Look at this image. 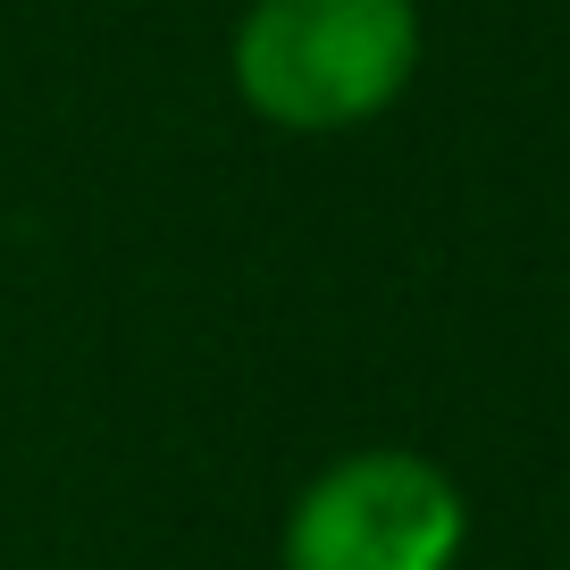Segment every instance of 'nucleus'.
<instances>
[{
  "label": "nucleus",
  "instance_id": "obj_1",
  "mask_svg": "<svg viewBox=\"0 0 570 570\" xmlns=\"http://www.w3.org/2000/svg\"><path fill=\"white\" fill-rule=\"evenodd\" d=\"M420 51V0H244L227 85L277 135H353L411 92Z\"/></svg>",
  "mask_w": 570,
  "mask_h": 570
},
{
  "label": "nucleus",
  "instance_id": "obj_2",
  "mask_svg": "<svg viewBox=\"0 0 570 570\" xmlns=\"http://www.w3.org/2000/svg\"><path fill=\"white\" fill-rule=\"evenodd\" d=\"M470 495L411 445H353L320 462L277 520V570H462Z\"/></svg>",
  "mask_w": 570,
  "mask_h": 570
}]
</instances>
